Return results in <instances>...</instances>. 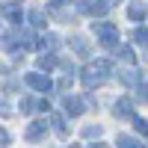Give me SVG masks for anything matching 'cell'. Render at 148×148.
Returning a JSON list of instances; mask_svg holds the SVG:
<instances>
[{"label": "cell", "instance_id": "cell-1", "mask_svg": "<svg viewBox=\"0 0 148 148\" xmlns=\"http://www.w3.org/2000/svg\"><path fill=\"white\" fill-rule=\"evenodd\" d=\"M110 74H113V65L107 62V59H98V62H92V65H86V71H83V83H86V89H95V86H101Z\"/></svg>", "mask_w": 148, "mask_h": 148}, {"label": "cell", "instance_id": "cell-2", "mask_svg": "<svg viewBox=\"0 0 148 148\" xmlns=\"http://www.w3.org/2000/svg\"><path fill=\"white\" fill-rule=\"evenodd\" d=\"M95 36L104 47H119V27L110 21H98L95 24Z\"/></svg>", "mask_w": 148, "mask_h": 148}, {"label": "cell", "instance_id": "cell-3", "mask_svg": "<svg viewBox=\"0 0 148 148\" xmlns=\"http://www.w3.org/2000/svg\"><path fill=\"white\" fill-rule=\"evenodd\" d=\"M24 83H27L30 89H39V92H51L53 89L51 77H45V74H24Z\"/></svg>", "mask_w": 148, "mask_h": 148}, {"label": "cell", "instance_id": "cell-4", "mask_svg": "<svg viewBox=\"0 0 148 148\" xmlns=\"http://www.w3.org/2000/svg\"><path fill=\"white\" fill-rule=\"evenodd\" d=\"M0 15H3L6 21H12V24H18V21L24 18V9H21L18 3H6V6H0Z\"/></svg>", "mask_w": 148, "mask_h": 148}, {"label": "cell", "instance_id": "cell-5", "mask_svg": "<svg viewBox=\"0 0 148 148\" xmlns=\"http://www.w3.org/2000/svg\"><path fill=\"white\" fill-rule=\"evenodd\" d=\"M45 133H47V121H33V125L27 127V133H24V136H27L30 142H39Z\"/></svg>", "mask_w": 148, "mask_h": 148}, {"label": "cell", "instance_id": "cell-6", "mask_svg": "<svg viewBox=\"0 0 148 148\" xmlns=\"http://www.w3.org/2000/svg\"><path fill=\"white\" fill-rule=\"evenodd\" d=\"M62 107L68 110V116H83V101L74 98V95H65L62 98Z\"/></svg>", "mask_w": 148, "mask_h": 148}, {"label": "cell", "instance_id": "cell-7", "mask_svg": "<svg viewBox=\"0 0 148 148\" xmlns=\"http://www.w3.org/2000/svg\"><path fill=\"white\" fill-rule=\"evenodd\" d=\"M130 113H133L130 101H127V98H119V101H116V116L119 119H130Z\"/></svg>", "mask_w": 148, "mask_h": 148}, {"label": "cell", "instance_id": "cell-8", "mask_svg": "<svg viewBox=\"0 0 148 148\" xmlns=\"http://www.w3.org/2000/svg\"><path fill=\"white\" fill-rule=\"evenodd\" d=\"M68 45L74 47V53H80V56H89V45H86V39H83V36H74V39H71Z\"/></svg>", "mask_w": 148, "mask_h": 148}, {"label": "cell", "instance_id": "cell-9", "mask_svg": "<svg viewBox=\"0 0 148 148\" xmlns=\"http://www.w3.org/2000/svg\"><path fill=\"white\" fill-rule=\"evenodd\" d=\"M56 45H59V39H56V36H42V39L39 42H36V47H42V51H56Z\"/></svg>", "mask_w": 148, "mask_h": 148}, {"label": "cell", "instance_id": "cell-10", "mask_svg": "<svg viewBox=\"0 0 148 148\" xmlns=\"http://www.w3.org/2000/svg\"><path fill=\"white\" fill-rule=\"evenodd\" d=\"M51 125H53V130L59 133V136H68V127H65V119L59 116V113H51Z\"/></svg>", "mask_w": 148, "mask_h": 148}, {"label": "cell", "instance_id": "cell-11", "mask_svg": "<svg viewBox=\"0 0 148 148\" xmlns=\"http://www.w3.org/2000/svg\"><path fill=\"white\" fill-rule=\"evenodd\" d=\"M56 65H59V62H56V56H53V53H45V56L39 59V68H42V71H53Z\"/></svg>", "mask_w": 148, "mask_h": 148}, {"label": "cell", "instance_id": "cell-12", "mask_svg": "<svg viewBox=\"0 0 148 148\" xmlns=\"http://www.w3.org/2000/svg\"><path fill=\"white\" fill-rule=\"evenodd\" d=\"M27 18H30V24H33V27H45V24H47V18H45V12H42V9H33Z\"/></svg>", "mask_w": 148, "mask_h": 148}, {"label": "cell", "instance_id": "cell-13", "mask_svg": "<svg viewBox=\"0 0 148 148\" xmlns=\"http://www.w3.org/2000/svg\"><path fill=\"white\" fill-rule=\"evenodd\" d=\"M127 15H130L133 21H139V18L145 15V6H142V3H130V9H127Z\"/></svg>", "mask_w": 148, "mask_h": 148}, {"label": "cell", "instance_id": "cell-14", "mask_svg": "<svg viewBox=\"0 0 148 148\" xmlns=\"http://www.w3.org/2000/svg\"><path fill=\"white\" fill-rule=\"evenodd\" d=\"M133 42L142 45V47H148V30H133Z\"/></svg>", "mask_w": 148, "mask_h": 148}, {"label": "cell", "instance_id": "cell-15", "mask_svg": "<svg viewBox=\"0 0 148 148\" xmlns=\"http://www.w3.org/2000/svg\"><path fill=\"white\" fill-rule=\"evenodd\" d=\"M142 142H136V139H130V136H119V148H139Z\"/></svg>", "mask_w": 148, "mask_h": 148}, {"label": "cell", "instance_id": "cell-16", "mask_svg": "<svg viewBox=\"0 0 148 148\" xmlns=\"http://www.w3.org/2000/svg\"><path fill=\"white\" fill-rule=\"evenodd\" d=\"M119 59H121V62H127V65H136V59H133V53L127 51V47H121V51H119Z\"/></svg>", "mask_w": 148, "mask_h": 148}, {"label": "cell", "instance_id": "cell-17", "mask_svg": "<svg viewBox=\"0 0 148 148\" xmlns=\"http://www.w3.org/2000/svg\"><path fill=\"white\" fill-rule=\"evenodd\" d=\"M30 110H39V101H33V98H24V101H21V113H30Z\"/></svg>", "mask_w": 148, "mask_h": 148}, {"label": "cell", "instance_id": "cell-18", "mask_svg": "<svg viewBox=\"0 0 148 148\" xmlns=\"http://www.w3.org/2000/svg\"><path fill=\"white\" fill-rule=\"evenodd\" d=\"M98 133H101V127H98V125H89V127L83 130V136H89V139H95Z\"/></svg>", "mask_w": 148, "mask_h": 148}, {"label": "cell", "instance_id": "cell-19", "mask_svg": "<svg viewBox=\"0 0 148 148\" xmlns=\"http://www.w3.org/2000/svg\"><path fill=\"white\" fill-rule=\"evenodd\" d=\"M133 127H136L139 133H148V121L145 119H133Z\"/></svg>", "mask_w": 148, "mask_h": 148}, {"label": "cell", "instance_id": "cell-20", "mask_svg": "<svg viewBox=\"0 0 148 148\" xmlns=\"http://www.w3.org/2000/svg\"><path fill=\"white\" fill-rule=\"evenodd\" d=\"M0 116H12V110H9V104H6L3 95H0Z\"/></svg>", "mask_w": 148, "mask_h": 148}, {"label": "cell", "instance_id": "cell-21", "mask_svg": "<svg viewBox=\"0 0 148 148\" xmlns=\"http://www.w3.org/2000/svg\"><path fill=\"white\" fill-rule=\"evenodd\" d=\"M9 139H12V136H9V130H3V127H0V148H3V145H9Z\"/></svg>", "mask_w": 148, "mask_h": 148}, {"label": "cell", "instance_id": "cell-22", "mask_svg": "<svg viewBox=\"0 0 148 148\" xmlns=\"http://www.w3.org/2000/svg\"><path fill=\"white\" fill-rule=\"evenodd\" d=\"M139 98H142V101H148V83H145V86L139 83Z\"/></svg>", "mask_w": 148, "mask_h": 148}, {"label": "cell", "instance_id": "cell-23", "mask_svg": "<svg viewBox=\"0 0 148 148\" xmlns=\"http://www.w3.org/2000/svg\"><path fill=\"white\" fill-rule=\"evenodd\" d=\"M51 3H53V6H62V3H68V0H51Z\"/></svg>", "mask_w": 148, "mask_h": 148}, {"label": "cell", "instance_id": "cell-24", "mask_svg": "<svg viewBox=\"0 0 148 148\" xmlns=\"http://www.w3.org/2000/svg\"><path fill=\"white\" fill-rule=\"evenodd\" d=\"M71 148H77V145H71Z\"/></svg>", "mask_w": 148, "mask_h": 148}]
</instances>
